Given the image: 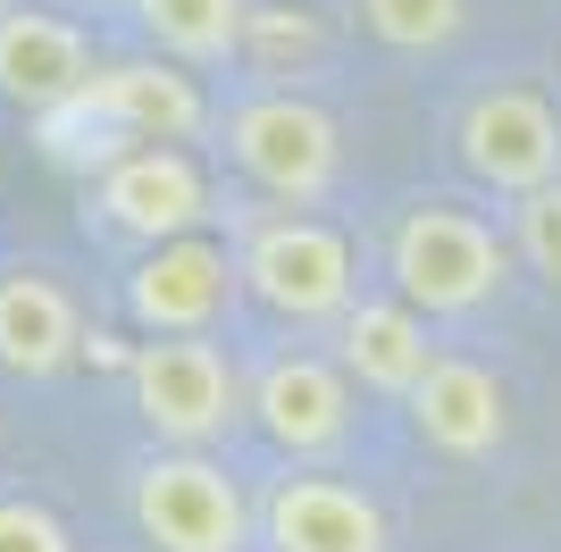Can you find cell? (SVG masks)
Masks as SVG:
<instances>
[{
	"mask_svg": "<svg viewBox=\"0 0 561 552\" xmlns=\"http://www.w3.org/2000/svg\"><path fill=\"white\" fill-rule=\"evenodd\" d=\"M218 135H227L234 176L252 193H268L277 209H319L335 193V176H344V126L294 84L243 92Z\"/></svg>",
	"mask_w": 561,
	"mask_h": 552,
	"instance_id": "cell-4",
	"label": "cell"
},
{
	"mask_svg": "<svg viewBox=\"0 0 561 552\" xmlns=\"http://www.w3.org/2000/svg\"><path fill=\"white\" fill-rule=\"evenodd\" d=\"M126 9H135L151 59L193 76L243 59V43H252V0H126Z\"/></svg>",
	"mask_w": 561,
	"mask_h": 552,
	"instance_id": "cell-16",
	"label": "cell"
},
{
	"mask_svg": "<svg viewBox=\"0 0 561 552\" xmlns=\"http://www.w3.org/2000/svg\"><path fill=\"white\" fill-rule=\"evenodd\" d=\"M0 552H76L68 519L34 494H0Z\"/></svg>",
	"mask_w": 561,
	"mask_h": 552,
	"instance_id": "cell-19",
	"label": "cell"
},
{
	"mask_svg": "<svg viewBox=\"0 0 561 552\" xmlns=\"http://www.w3.org/2000/svg\"><path fill=\"white\" fill-rule=\"evenodd\" d=\"M59 117L126 142V151H135V142H176V151H193V142L218 126L202 76L168 68V59H101L93 84L76 92V110H59Z\"/></svg>",
	"mask_w": 561,
	"mask_h": 552,
	"instance_id": "cell-8",
	"label": "cell"
},
{
	"mask_svg": "<svg viewBox=\"0 0 561 552\" xmlns=\"http://www.w3.org/2000/svg\"><path fill=\"white\" fill-rule=\"evenodd\" d=\"M0 9H9V0H0Z\"/></svg>",
	"mask_w": 561,
	"mask_h": 552,
	"instance_id": "cell-20",
	"label": "cell"
},
{
	"mask_svg": "<svg viewBox=\"0 0 561 552\" xmlns=\"http://www.w3.org/2000/svg\"><path fill=\"white\" fill-rule=\"evenodd\" d=\"M135 536L151 552H252L260 503L218 452H142L135 460Z\"/></svg>",
	"mask_w": 561,
	"mask_h": 552,
	"instance_id": "cell-5",
	"label": "cell"
},
{
	"mask_svg": "<svg viewBox=\"0 0 561 552\" xmlns=\"http://www.w3.org/2000/svg\"><path fill=\"white\" fill-rule=\"evenodd\" d=\"M252 552H260V544H252Z\"/></svg>",
	"mask_w": 561,
	"mask_h": 552,
	"instance_id": "cell-21",
	"label": "cell"
},
{
	"mask_svg": "<svg viewBox=\"0 0 561 552\" xmlns=\"http://www.w3.org/2000/svg\"><path fill=\"white\" fill-rule=\"evenodd\" d=\"M93 209L135 252L176 243V234H210V168H202V151H176V142H135L93 176Z\"/></svg>",
	"mask_w": 561,
	"mask_h": 552,
	"instance_id": "cell-9",
	"label": "cell"
},
{
	"mask_svg": "<svg viewBox=\"0 0 561 552\" xmlns=\"http://www.w3.org/2000/svg\"><path fill=\"white\" fill-rule=\"evenodd\" d=\"M234 276H243V301L277 326H344V310L360 301V252L319 209L252 218L234 234Z\"/></svg>",
	"mask_w": 561,
	"mask_h": 552,
	"instance_id": "cell-2",
	"label": "cell"
},
{
	"mask_svg": "<svg viewBox=\"0 0 561 552\" xmlns=\"http://www.w3.org/2000/svg\"><path fill=\"white\" fill-rule=\"evenodd\" d=\"M335 368L352 377V393H386V402H411L427 368H436V335L402 294H360L335 326Z\"/></svg>",
	"mask_w": 561,
	"mask_h": 552,
	"instance_id": "cell-15",
	"label": "cell"
},
{
	"mask_svg": "<svg viewBox=\"0 0 561 552\" xmlns=\"http://www.w3.org/2000/svg\"><path fill=\"white\" fill-rule=\"evenodd\" d=\"M93 43H84V25L50 18V9H25L9 0L0 9V101L25 117H59L76 110V92L93 84Z\"/></svg>",
	"mask_w": 561,
	"mask_h": 552,
	"instance_id": "cell-13",
	"label": "cell"
},
{
	"mask_svg": "<svg viewBox=\"0 0 561 552\" xmlns=\"http://www.w3.org/2000/svg\"><path fill=\"white\" fill-rule=\"evenodd\" d=\"M243 301V276H234V243L218 234H176V243H151L126 268V319L151 335H218Z\"/></svg>",
	"mask_w": 561,
	"mask_h": 552,
	"instance_id": "cell-10",
	"label": "cell"
},
{
	"mask_svg": "<svg viewBox=\"0 0 561 552\" xmlns=\"http://www.w3.org/2000/svg\"><path fill=\"white\" fill-rule=\"evenodd\" d=\"M260 552H394L386 503L344 469H285L260 494Z\"/></svg>",
	"mask_w": 561,
	"mask_h": 552,
	"instance_id": "cell-11",
	"label": "cell"
},
{
	"mask_svg": "<svg viewBox=\"0 0 561 552\" xmlns=\"http://www.w3.org/2000/svg\"><path fill=\"white\" fill-rule=\"evenodd\" d=\"M126 393L151 452H218L243 427V368L218 335H151L126 360Z\"/></svg>",
	"mask_w": 561,
	"mask_h": 552,
	"instance_id": "cell-3",
	"label": "cell"
},
{
	"mask_svg": "<svg viewBox=\"0 0 561 552\" xmlns=\"http://www.w3.org/2000/svg\"><path fill=\"white\" fill-rule=\"evenodd\" d=\"M243 427L268 452H285V469H319L352 444L360 427V393L328 352H277L243 377Z\"/></svg>",
	"mask_w": 561,
	"mask_h": 552,
	"instance_id": "cell-6",
	"label": "cell"
},
{
	"mask_svg": "<svg viewBox=\"0 0 561 552\" xmlns=\"http://www.w3.org/2000/svg\"><path fill=\"white\" fill-rule=\"evenodd\" d=\"M76 352H84V310H76L68 285L34 260L0 268V377L43 386V377L76 368Z\"/></svg>",
	"mask_w": 561,
	"mask_h": 552,
	"instance_id": "cell-14",
	"label": "cell"
},
{
	"mask_svg": "<svg viewBox=\"0 0 561 552\" xmlns=\"http://www.w3.org/2000/svg\"><path fill=\"white\" fill-rule=\"evenodd\" d=\"M352 9H360V25H369V43L402 50V59L445 50L469 25V0H352Z\"/></svg>",
	"mask_w": 561,
	"mask_h": 552,
	"instance_id": "cell-17",
	"label": "cell"
},
{
	"mask_svg": "<svg viewBox=\"0 0 561 552\" xmlns=\"http://www.w3.org/2000/svg\"><path fill=\"white\" fill-rule=\"evenodd\" d=\"M503 234H512V260H519V268L561 294V184H545V193L512 202V209H503Z\"/></svg>",
	"mask_w": 561,
	"mask_h": 552,
	"instance_id": "cell-18",
	"label": "cell"
},
{
	"mask_svg": "<svg viewBox=\"0 0 561 552\" xmlns=\"http://www.w3.org/2000/svg\"><path fill=\"white\" fill-rule=\"evenodd\" d=\"M402 411H411V436L445 460H494L512 444V386H503V368L469 360V352H436V368L411 386Z\"/></svg>",
	"mask_w": 561,
	"mask_h": 552,
	"instance_id": "cell-12",
	"label": "cell"
},
{
	"mask_svg": "<svg viewBox=\"0 0 561 552\" xmlns=\"http://www.w3.org/2000/svg\"><path fill=\"white\" fill-rule=\"evenodd\" d=\"M453 160L469 184H486L503 202H528L561 184V110L537 84H486L469 92L453 117Z\"/></svg>",
	"mask_w": 561,
	"mask_h": 552,
	"instance_id": "cell-7",
	"label": "cell"
},
{
	"mask_svg": "<svg viewBox=\"0 0 561 552\" xmlns=\"http://www.w3.org/2000/svg\"><path fill=\"white\" fill-rule=\"evenodd\" d=\"M512 234L461 202H402L386 227V294L420 319H478L512 285Z\"/></svg>",
	"mask_w": 561,
	"mask_h": 552,
	"instance_id": "cell-1",
	"label": "cell"
}]
</instances>
